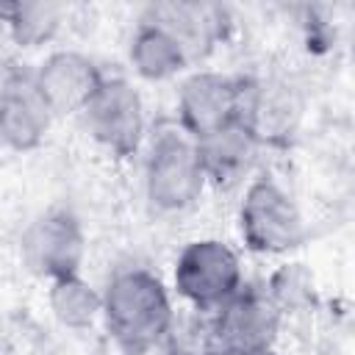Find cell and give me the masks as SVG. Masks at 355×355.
Segmentation results:
<instances>
[{"label":"cell","instance_id":"6da1fadb","mask_svg":"<svg viewBox=\"0 0 355 355\" xmlns=\"http://www.w3.org/2000/svg\"><path fill=\"white\" fill-rule=\"evenodd\" d=\"M103 294V324L125 355L153 352L172 330L175 311L158 275L141 266L116 272Z\"/></svg>","mask_w":355,"mask_h":355},{"label":"cell","instance_id":"7a4b0ae2","mask_svg":"<svg viewBox=\"0 0 355 355\" xmlns=\"http://www.w3.org/2000/svg\"><path fill=\"white\" fill-rule=\"evenodd\" d=\"M205 186L197 141L180 128L158 130L144 155L147 202L161 214H180L197 205Z\"/></svg>","mask_w":355,"mask_h":355},{"label":"cell","instance_id":"3957f363","mask_svg":"<svg viewBox=\"0 0 355 355\" xmlns=\"http://www.w3.org/2000/svg\"><path fill=\"white\" fill-rule=\"evenodd\" d=\"M239 230L244 244L261 255H286L308 236L300 205L280 183L269 178L247 183L239 205Z\"/></svg>","mask_w":355,"mask_h":355},{"label":"cell","instance_id":"277c9868","mask_svg":"<svg viewBox=\"0 0 355 355\" xmlns=\"http://www.w3.org/2000/svg\"><path fill=\"white\" fill-rule=\"evenodd\" d=\"M175 291L200 311H219L244 286L236 250L219 239L189 241L175 261Z\"/></svg>","mask_w":355,"mask_h":355},{"label":"cell","instance_id":"5b68a950","mask_svg":"<svg viewBox=\"0 0 355 355\" xmlns=\"http://www.w3.org/2000/svg\"><path fill=\"white\" fill-rule=\"evenodd\" d=\"M89 136L111 155H133L147 133L144 103L125 78H103L100 89L80 111Z\"/></svg>","mask_w":355,"mask_h":355},{"label":"cell","instance_id":"8992f818","mask_svg":"<svg viewBox=\"0 0 355 355\" xmlns=\"http://www.w3.org/2000/svg\"><path fill=\"white\" fill-rule=\"evenodd\" d=\"M22 263L47 280H58L67 275H78L86 255V236L80 222L64 211L50 208L39 214L19 239Z\"/></svg>","mask_w":355,"mask_h":355},{"label":"cell","instance_id":"52a82bcc","mask_svg":"<svg viewBox=\"0 0 355 355\" xmlns=\"http://www.w3.org/2000/svg\"><path fill=\"white\" fill-rule=\"evenodd\" d=\"M241 94L244 83L230 75L211 69L191 72L178 92V128L191 139H202L241 119Z\"/></svg>","mask_w":355,"mask_h":355},{"label":"cell","instance_id":"ba28073f","mask_svg":"<svg viewBox=\"0 0 355 355\" xmlns=\"http://www.w3.org/2000/svg\"><path fill=\"white\" fill-rule=\"evenodd\" d=\"M277 322L280 308L266 297V291L241 288L219 311H214L211 344L247 355H266L277 336Z\"/></svg>","mask_w":355,"mask_h":355},{"label":"cell","instance_id":"9c48e42d","mask_svg":"<svg viewBox=\"0 0 355 355\" xmlns=\"http://www.w3.org/2000/svg\"><path fill=\"white\" fill-rule=\"evenodd\" d=\"M97 61L80 50H55L36 69L33 80L53 116L80 114L103 83Z\"/></svg>","mask_w":355,"mask_h":355},{"label":"cell","instance_id":"30bf717a","mask_svg":"<svg viewBox=\"0 0 355 355\" xmlns=\"http://www.w3.org/2000/svg\"><path fill=\"white\" fill-rule=\"evenodd\" d=\"M53 122L33 72H11L0 83V141L11 150H33L44 141Z\"/></svg>","mask_w":355,"mask_h":355},{"label":"cell","instance_id":"8fae6325","mask_svg":"<svg viewBox=\"0 0 355 355\" xmlns=\"http://www.w3.org/2000/svg\"><path fill=\"white\" fill-rule=\"evenodd\" d=\"M197 141V153H200V164L205 172V180L222 189L239 186L244 183V178H250L258 153H261V141L258 136L241 122H230Z\"/></svg>","mask_w":355,"mask_h":355},{"label":"cell","instance_id":"7c38bea8","mask_svg":"<svg viewBox=\"0 0 355 355\" xmlns=\"http://www.w3.org/2000/svg\"><path fill=\"white\" fill-rule=\"evenodd\" d=\"M144 19L164 28L183 47L189 64L205 58L225 31V11L211 3H155L144 11Z\"/></svg>","mask_w":355,"mask_h":355},{"label":"cell","instance_id":"4fadbf2b","mask_svg":"<svg viewBox=\"0 0 355 355\" xmlns=\"http://www.w3.org/2000/svg\"><path fill=\"white\" fill-rule=\"evenodd\" d=\"M302 114V100L297 89L286 80H261L244 86L241 94V122L258 136V141L286 139Z\"/></svg>","mask_w":355,"mask_h":355},{"label":"cell","instance_id":"5bb4252c","mask_svg":"<svg viewBox=\"0 0 355 355\" xmlns=\"http://www.w3.org/2000/svg\"><path fill=\"white\" fill-rule=\"evenodd\" d=\"M128 61H130L133 72L144 80H169L189 67L183 47L164 28H158L147 19H141L139 28L133 31V39L128 47Z\"/></svg>","mask_w":355,"mask_h":355},{"label":"cell","instance_id":"9a60e30c","mask_svg":"<svg viewBox=\"0 0 355 355\" xmlns=\"http://www.w3.org/2000/svg\"><path fill=\"white\" fill-rule=\"evenodd\" d=\"M47 305L58 319V324L69 330H86L103 313V294L92 283H86L80 275H67V277L50 280Z\"/></svg>","mask_w":355,"mask_h":355},{"label":"cell","instance_id":"2e32d148","mask_svg":"<svg viewBox=\"0 0 355 355\" xmlns=\"http://www.w3.org/2000/svg\"><path fill=\"white\" fill-rule=\"evenodd\" d=\"M64 8L55 3H3L0 22L19 47H39L50 42L61 25Z\"/></svg>","mask_w":355,"mask_h":355},{"label":"cell","instance_id":"e0dca14e","mask_svg":"<svg viewBox=\"0 0 355 355\" xmlns=\"http://www.w3.org/2000/svg\"><path fill=\"white\" fill-rule=\"evenodd\" d=\"M200 355H247V352H239V349H227V347H216V344H208Z\"/></svg>","mask_w":355,"mask_h":355}]
</instances>
